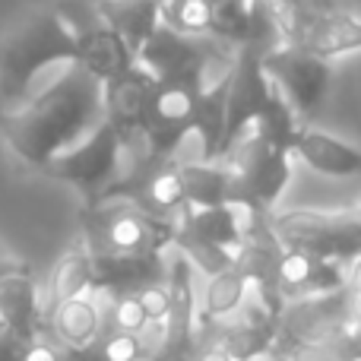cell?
Returning a JSON list of instances; mask_svg holds the SVG:
<instances>
[{
  "instance_id": "6da1fadb",
  "label": "cell",
  "mask_w": 361,
  "mask_h": 361,
  "mask_svg": "<svg viewBox=\"0 0 361 361\" xmlns=\"http://www.w3.org/2000/svg\"><path fill=\"white\" fill-rule=\"evenodd\" d=\"M105 121V86L82 63H67L44 89L0 108V137L19 162L42 169Z\"/></svg>"
},
{
  "instance_id": "7a4b0ae2",
  "label": "cell",
  "mask_w": 361,
  "mask_h": 361,
  "mask_svg": "<svg viewBox=\"0 0 361 361\" xmlns=\"http://www.w3.org/2000/svg\"><path fill=\"white\" fill-rule=\"evenodd\" d=\"M76 38L57 6L35 10L0 42V108L35 92L44 70L76 63Z\"/></svg>"
},
{
  "instance_id": "3957f363",
  "label": "cell",
  "mask_w": 361,
  "mask_h": 361,
  "mask_svg": "<svg viewBox=\"0 0 361 361\" xmlns=\"http://www.w3.org/2000/svg\"><path fill=\"white\" fill-rule=\"evenodd\" d=\"M80 222L89 254H169L178 219H159L133 200L82 203Z\"/></svg>"
},
{
  "instance_id": "277c9868",
  "label": "cell",
  "mask_w": 361,
  "mask_h": 361,
  "mask_svg": "<svg viewBox=\"0 0 361 361\" xmlns=\"http://www.w3.org/2000/svg\"><path fill=\"white\" fill-rule=\"evenodd\" d=\"M292 149L273 143L260 130H250L238 140L219 162L228 169L231 206L254 212H273L276 200L282 197L288 178H292Z\"/></svg>"
},
{
  "instance_id": "5b68a950",
  "label": "cell",
  "mask_w": 361,
  "mask_h": 361,
  "mask_svg": "<svg viewBox=\"0 0 361 361\" xmlns=\"http://www.w3.org/2000/svg\"><path fill=\"white\" fill-rule=\"evenodd\" d=\"M244 238V209L241 206H190L187 203L178 216L175 244L193 269L216 276L235 263V250Z\"/></svg>"
},
{
  "instance_id": "8992f818",
  "label": "cell",
  "mask_w": 361,
  "mask_h": 361,
  "mask_svg": "<svg viewBox=\"0 0 361 361\" xmlns=\"http://www.w3.org/2000/svg\"><path fill=\"white\" fill-rule=\"evenodd\" d=\"M124 162H127L124 140L118 137V130L108 121H102L89 137H82L70 149L57 152L38 171H44L48 178L61 180V184H70L82 197V203H92L118 180V175L124 171Z\"/></svg>"
},
{
  "instance_id": "52a82bcc",
  "label": "cell",
  "mask_w": 361,
  "mask_h": 361,
  "mask_svg": "<svg viewBox=\"0 0 361 361\" xmlns=\"http://www.w3.org/2000/svg\"><path fill=\"white\" fill-rule=\"evenodd\" d=\"M273 228L292 250H307L345 267L361 257V222L352 209H273Z\"/></svg>"
},
{
  "instance_id": "ba28073f",
  "label": "cell",
  "mask_w": 361,
  "mask_h": 361,
  "mask_svg": "<svg viewBox=\"0 0 361 361\" xmlns=\"http://www.w3.org/2000/svg\"><path fill=\"white\" fill-rule=\"evenodd\" d=\"M263 70L276 82L282 99L292 105L301 124H307L326 99V86L333 76L330 57H320L301 44L279 42L263 54Z\"/></svg>"
},
{
  "instance_id": "9c48e42d",
  "label": "cell",
  "mask_w": 361,
  "mask_h": 361,
  "mask_svg": "<svg viewBox=\"0 0 361 361\" xmlns=\"http://www.w3.org/2000/svg\"><path fill=\"white\" fill-rule=\"evenodd\" d=\"M200 92L203 89L184 86V82H152L143 111V130H140L137 143L149 159H175L178 146L197 127Z\"/></svg>"
},
{
  "instance_id": "30bf717a",
  "label": "cell",
  "mask_w": 361,
  "mask_h": 361,
  "mask_svg": "<svg viewBox=\"0 0 361 361\" xmlns=\"http://www.w3.org/2000/svg\"><path fill=\"white\" fill-rule=\"evenodd\" d=\"M61 10V16L67 19L70 32L76 38V63L89 70L92 76H99L102 82L111 76L124 73L137 63V54L130 51V44L108 25V19L99 13V4H86V0H61L54 4Z\"/></svg>"
},
{
  "instance_id": "8fae6325",
  "label": "cell",
  "mask_w": 361,
  "mask_h": 361,
  "mask_svg": "<svg viewBox=\"0 0 361 361\" xmlns=\"http://www.w3.org/2000/svg\"><path fill=\"white\" fill-rule=\"evenodd\" d=\"M282 257H286V244L279 241V235L273 228V212L244 209V238L235 250V263L247 276L257 298L273 314H282V307H286V298H282L279 288Z\"/></svg>"
},
{
  "instance_id": "7c38bea8",
  "label": "cell",
  "mask_w": 361,
  "mask_h": 361,
  "mask_svg": "<svg viewBox=\"0 0 361 361\" xmlns=\"http://www.w3.org/2000/svg\"><path fill=\"white\" fill-rule=\"evenodd\" d=\"M352 330V305L349 288H336L326 295H307V298L286 301L279 314V333H276V349L282 352L298 343H317L339 333Z\"/></svg>"
},
{
  "instance_id": "4fadbf2b",
  "label": "cell",
  "mask_w": 361,
  "mask_h": 361,
  "mask_svg": "<svg viewBox=\"0 0 361 361\" xmlns=\"http://www.w3.org/2000/svg\"><path fill=\"white\" fill-rule=\"evenodd\" d=\"M279 314H273L260 298L244 301L235 314L222 320H209L197 314V336H209L228 349L235 361H260L276 349Z\"/></svg>"
},
{
  "instance_id": "5bb4252c",
  "label": "cell",
  "mask_w": 361,
  "mask_h": 361,
  "mask_svg": "<svg viewBox=\"0 0 361 361\" xmlns=\"http://www.w3.org/2000/svg\"><path fill=\"white\" fill-rule=\"evenodd\" d=\"M152 82H156V76L140 61L133 63L130 70H124V73L102 82V86H105V121L118 130L124 146L140 143L143 111H146V99H149Z\"/></svg>"
},
{
  "instance_id": "9a60e30c",
  "label": "cell",
  "mask_w": 361,
  "mask_h": 361,
  "mask_svg": "<svg viewBox=\"0 0 361 361\" xmlns=\"http://www.w3.org/2000/svg\"><path fill=\"white\" fill-rule=\"evenodd\" d=\"M169 279L165 254H92V292H143Z\"/></svg>"
},
{
  "instance_id": "2e32d148",
  "label": "cell",
  "mask_w": 361,
  "mask_h": 361,
  "mask_svg": "<svg viewBox=\"0 0 361 361\" xmlns=\"http://www.w3.org/2000/svg\"><path fill=\"white\" fill-rule=\"evenodd\" d=\"M0 320L19 339H38L44 324H48L35 279H32V269L25 260L0 273Z\"/></svg>"
},
{
  "instance_id": "e0dca14e",
  "label": "cell",
  "mask_w": 361,
  "mask_h": 361,
  "mask_svg": "<svg viewBox=\"0 0 361 361\" xmlns=\"http://www.w3.org/2000/svg\"><path fill=\"white\" fill-rule=\"evenodd\" d=\"M345 279H349V267L345 263L326 260V257L307 254V250L286 247L282 269H279V288L286 301L336 292V288H345Z\"/></svg>"
},
{
  "instance_id": "ac0fdd59",
  "label": "cell",
  "mask_w": 361,
  "mask_h": 361,
  "mask_svg": "<svg viewBox=\"0 0 361 361\" xmlns=\"http://www.w3.org/2000/svg\"><path fill=\"white\" fill-rule=\"evenodd\" d=\"M292 156L301 159L311 171L326 178H355L361 175V149L317 130L311 124L298 127V137L292 143Z\"/></svg>"
},
{
  "instance_id": "d6986e66",
  "label": "cell",
  "mask_w": 361,
  "mask_h": 361,
  "mask_svg": "<svg viewBox=\"0 0 361 361\" xmlns=\"http://www.w3.org/2000/svg\"><path fill=\"white\" fill-rule=\"evenodd\" d=\"M99 13L130 44L133 54H140L146 38L162 23V4L159 0H99Z\"/></svg>"
},
{
  "instance_id": "ffe728a7",
  "label": "cell",
  "mask_w": 361,
  "mask_h": 361,
  "mask_svg": "<svg viewBox=\"0 0 361 361\" xmlns=\"http://www.w3.org/2000/svg\"><path fill=\"white\" fill-rule=\"evenodd\" d=\"M51 330L61 345H86L102 333V307L86 295L67 298L48 314Z\"/></svg>"
},
{
  "instance_id": "44dd1931",
  "label": "cell",
  "mask_w": 361,
  "mask_h": 361,
  "mask_svg": "<svg viewBox=\"0 0 361 361\" xmlns=\"http://www.w3.org/2000/svg\"><path fill=\"white\" fill-rule=\"evenodd\" d=\"M89 292H92V254H89V247L67 250V254L54 263V269H51L48 301H42L44 317H48L61 301L76 298V295H89Z\"/></svg>"
},
{
  "instance_id": "7402d4cb",
  "label": "cell",
  "mask_w": 361,
  "mask_h": 361,
  "mask_svg": "<svg viewBox=\"0 0 361 361\" xmlns=\"http://www.w3.org/2000/svg\"><path fill=\"white\" fill-rule=\"evenodd\" d=\"M180 180L190 206H222L231 203V184L225 162H180Z\"/></svg>"
},
{
  "instance_id": "603a6c76",
  "label": "cell",
  "mask_w": 361,
  "mask_h": 361,
  "mask_svg": "<svg viewBox=\"0 0 361 361\" xmlns=\"http://www.w3.org/2000/svg\"><path fill=\"white\" fill-rule=\"evenodd\" d=\"M247 292H250L247 276L241 273L238 263H231L228 269L209 276L206 292H203V305H200L197 314L200 317H209V320H222V317H228V314H235L238 307L247 301Z\"/></svg>"
},
{
  "instance_id": "cb8c5ba5",
  "label": "cell",
  "mask_w": 361,
  "mask_h": 361,
  "mask_svg": "<svg viewBox=\"0 0 361 361\" xmlns=\"http://www.w3.org/2000/svg\"><path fill=\"white\" fill-rule=\"evenodd\" d=\"M212 0H165L162 23L187 35H209Z\"/></svg>"
},
{
  "instance_id": "d4e9b609",
  "label": "cell",
  "mask_w": 361,
  "mask_h": 361,
  "mask_svg": "<svg viewBox=\"0 0 361 361\" xmlns=\"http://www.w3.org/2000/svg\"><path fill=\"white\" fill-rule=\"evenodd\" d=\"M345 288H349V305H352V333L361 343V257L349 263V279H345Z\"/></svg>"
},
{
  "instance_id": "484cf974",
  "label": "cell",
  "mask_w": 361,
  "mask_h": 361,
  "mask_svg": "<svg viewBox=\"0 0 361 361\" xmlns=\"http://www.w3.org/2000/svg\"><path fill=\"white\" fill-rule=\"evenodd\" d=\"M61 361H108L105 343L99 336L86 345H61Z\"/></svg>"
},
{
  "instance_id": "4316f807",
  "label": "cell",
  "mask_w": 361,
  "mask_h": 361,
  "mask_svg": "<svg viewBox=\"0 0 361 361\" xmlns=\"http://www.w3.org/2000/svg\"><path fill=\"white\" fill-rule=\"evenodd\" d=\"M23 361H61V349L51 343H44L42 336L38 339H29L23 349Z\"/></svg>"
},
{
  "instance_id": "83f0119b",
  "label": "cell",
  "mask_w": 361,
  "mask_h": 361,
  "mask_svg": "<svg viewBox=\"0 0 361 361\" xmlns=\"http://www.w3.org/2000/svg\"><path fill=\"white\" fill-rule=\"evenodd\" d=\"M19 263H23V260H16V257H10V254H4V250H0V273H4V269L19 267Z\"/></svg>"
},
{
  "instance_id": "f1b7e54d",
  "label": "cell",
  "mask_w": 361,
  "mask_h": 361,
  "mask_svg": "<svg viewBox=\"0 0 361 361\" xmlns=\"http://www.w3.org/2000/svg\"><path fill=\"white\" fill-rule=\"evenodd\" d=\"M349 209H352V212H355V219H358V222H361V200H358V203H352V206H349Z\"/></svg>"
},
{
  "instance_id": "f546056e",
  "label": "cell",
  "mask_w": 361,
  "mask_h": 361,
  "mask_svg": "<svg viewBox=\"0 0 361 361\" xmlns=\"http://www.w3.org/2000/svg\"><path fill=\"white\" fill-rule=\"evenodd\" d=\"M358 361H361V355H358Z\"/></svg>"
},
{
  "instance_id": "4dcf8cb0",
  "label": "cell",
  "mask_w": 361,
  "mask_h": 361,
  "mask_svg": "<svg viewBox=\"0 0 361 361\" xmlns=\"http://www.w3.org/2000/svg\"><path fill=\"white\" fill-rule=\"evenodd\" d=\"M286 361H288V358H286Z\"/></svg>"
}]
</instances>
